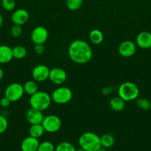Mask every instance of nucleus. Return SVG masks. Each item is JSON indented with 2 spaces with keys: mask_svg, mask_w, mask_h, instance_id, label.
Wrapping results in <instances>:
<instances>
[{
  "mask_svg": "<svg viewBox=\"0 0 151 151\" xmlns=\"http://www.w3.org/2000/svg\"><path fill=\"white\" fill-rule=\"evenodd\" d=\"M78 145L86 151H96L102 147L100 137L93 132H85L78 138Z\"/></svg>",
  "mask_w": 151,
  "mask_h": 151,
  "instance_id": "f03ea898",
  "label": "nucleus"
},
{
  "mask_svg": "<svg viewBox=\"0 0 151 151\" xmlns=\"http://www.w3.org/2000/svg\"><path fill=\"white\" fill-rule=\"evenodd\" d=\"M51 102V96L47 92L43 91H38L36 92L30 96L29 100L30 107L41 111L48 109Z\"/></svg>",
  "mask_w": 151,
  "mask_h": 151,
  "instance_id": "7ed1b4c3",
  "label": "nucleus"
},
{
  "mask_svg": "<svg viewBox=\"0 0 151 151\" xmlns=\"http://www.w3.org/2000/svg\"><path fill=\"white\" fill-rule=\"evenodd\" d=\"M1 0H0V5H1Z\"/></svg>",
  "mask_w": 151,
  "mask_h": 151,
  "instance_id": "c9c22d12",
  "label": "nucleus"
},
{
  "mask_svg": "<svg viewBox=\"0 0 151 151\" xmlns=\"http://www.w3.org/2000/svg\"><path fill=\"white\" fill-rule=\"evenodd\" d=\"M83 4V0H66L67 7L71 11L78 10Z\"/></svg>",
  "mask_w": 151,
  "mask_h": 151,
  "instance_id": "b1692460",
  "label": "nucleus"
},
{
  "mask_svg": "<svg viewBox=\"0 0 151 151\" xmlns=\"http://www.w3.org/2000/svg\"><path fill=\"white\" fill-rule=\"evenodd\" d=\"M89 38H90V41L93 44L98 45V44H100L103 41L104 35L101 30L98 29H94L90 31Z\"/></svg>",
  "mask_w": 151,
  "mask_h": 151,
  "instance_id": "6ab92c4d",
  "label": "nucleus"
},
{
  "mask_svg": "<svg viewBox=\"0 0 151 151\" xmlns=\"http://www.w3.org/2000/svg\"><path fill=\"white\" fill-rule=\"evenodd\" d=\"M3 77H4V72H3L2 69H1V67H0V81L2 80Z\"/></svg>",
  "mask_w": 151,
  "mask_h": 151,
  "instance_id": "2f4dec72",
  "label": "nucleus"
},
{
  "mask_svg": "<svg viewBox=\"0 0 151 151\" xmlns=\"http://www.w3.org/2000/svg\"><path fill=\"white\" fill-rule=\"evenodd\" d=\"M136 44L132 41H124L118 47V53L124 58H130L136 53Z\"/></svg>",
  "mask_w": 151,
  "mask_h": 151,
  "instance_id": "9b49d317",
  "label": "nucleus"
},
{
  "mask_svg": "<svg viewBox=\"0 0 151 151\" xmlns=\"http://www.w3.org/2000/svg\"><path fill=\"white\" fill-rule=\"evenodd\" d=\"M73 97V92L68 87L62 86L56 88L51 95L52 101L59 105L69 103Z\"/></svg>",
  "mask_w": 151,
  "mask_h": 151,
  "instance_id": "39448f33",
  "label": "nucleus"
},
{
  "mask_svg": "<svg viewBox=\"0 0 151 151\" xmlns=\"http://www.w3.org/2000/svg\"><path fill=\"white\" fill-rule=\"evenodd\" d=\"M1 4L3 9L6 11H12L16 7V1L15 0H1Z\"/></svg>",
  "mask_w": 151,
  "mask_h": 151,
  "instance_id": "bb28decb",
  "label": "nucleus"
},
{
  "mask_svg": "<svg viewBox=\"0 0 151 151\" xmlns=\"http://www.w3.org/2000/svg\"><path fill=\"white\" fill-rule=\"evenodd\" d=\"M34 52L36 55H42L44 53L45 47H44V44H35L34 46Z\"/></svg>",
  "mask_w": 151,
  "mask_h": 151,
  "instance_id": "c756f323",
  "label": "nucleus"
},
{
  "mask_svg": "<svg viewBox=\"0 0 151 151\" xmlns=\"http://www.w3.org/2000/svg\"><path fill=\"white\" fill-rule=\"evenodd\" d=\"M118 94L125 102L133 101L139 97V88L134 83L127 81L118 87Z\"/></svg>",
  "mask_w": 151,
  "mask_h": 151,
  "instance_id": "20e7f679",
  "label": "nucleus"
},
{
  "mask_svg": "<svg viewBox=\"0 0 151 151\" xmlns=\"http://www.w3.org/2000/svg\"><path fill=\"white\" fill-rule=\"evenodd\" d=\"M23 88L25 94H28L30 96L33 95L38 91V86H37L36 81H28L25 82L23 85Z\"/></svg>",
  "mask_w": 151,
  "mask_h": 151,
  "instance_id": "aec40b11",
  "label": "nucleus"
},
{
  "mask_svg": "<svg viewBox=\"0 0 151 151\" xmlns=\"http://www.w3.org/2000/svg\"><path fill=\"white\" fill-rule=\"evenodd\" d=\"M136 45L142 49L151 48V33L147 31L139 32L136 38Z\"/></svg>",
  "mask_w": 151,
  "mask_h": 151,
  "instance_id": "4468645a",
  "label": "nucleus"
},
{
  "mask_svg": "<svg viewBox=\"0 0 151 151\" xmlns=\"http://www.w3.org/2000/svg\"><path fill=\"white\" fill-rule=\"evenodd\" d=\"M30 38L35 44H44L48 38V31L44 27L38 26L33 29Z\"/></svg>",
  "mask_w": 151,
  "mask_h": 151,
  "instance_id": "6e6552de",
  "label": "nucleus"
},
{
  "mask_svg": "<svg viewBox=\"0 0 151 151\" xmlns=\"http://www.w3.org/2000/svg\"><path fill=\"white\" fill-rule=\"evenodd\" d=\"M23 32L22 26L20 25L14 24L10 29V33H11L12 36L15 37V38H18V37L21 36Z\"/></svg>",
  "mask_w": 151,
  "mask_h": 151,
  "instance_id": "cd10ccee",
  "label": "nucleus"
},
{
  "mask_svg": "<svg viewBox=\"0 0 151 151\" xmlns=\"http://www.w3.org/2000/svg\"><path fill=\"white\" fill-rule=\"evenodd\" d=\"M70 58L78 64H84L91 60L93 50L90 46L84 40L77 39L72 41L68 47Z\"/></svg>",
  "mask_w": 151,
  "mask_h": 151,
  "instance_id": "f257e3e1",
  "label": "nucleus"
},
{
  "mask_svg": "<svg viewBox=\"0 0 151 151\" xmlns=\"http://www.w3.org/2000/svg\"><path fill=\"white\" fill-rule=\"evenodd\" d=\"M50 70V69L45 65H37L32 70L33 78L37 82H44L49 78Z\"/></svg>",
  "mask_w": 151,
  "mask_h": 151,
  "instance_id": "9d476101",
  "label": "nucleus"
},
{
  "mask_svg": "<svg viewBox=\"0 0 151 151\" xmlns=\"http://www.w3.org/2000/svg\"><path fill=\"white\" fill-rule=\"evenodd\" d=\"M10 103H11L10 100H9V99H7L6 97H2V98L0 100V106H1L2 108L9 107L10 105Z\"/></svg>",
  "mask_w": 151,
  "mask_h": 151,
  "instance_id": "7c9ffc66",
  "label": "nucleus"
},
{
  "mask_svg": "<svg viewBox=\"0 0 151 151\" xmlns=\"http://www.w3.org/2000/svg\"><path fill=\"white\" fill-rule=\"evenodd\" d=\"M25 94L23 86L18 83H13L6 87L4 90V97L10 100L11 103L17 102L22 98Z\"/></svg>",
  "mask_w": 151,
  "mask_h": 151,
  "instance_id": "423d86ee",
  "label": "nucleus"
},
{
  "mask_svg": "<svg viewBox=\"0 0 151 151\" xmlns=\"http://www.w3.org/2000/svg\"><path fill=\"white\" fill-rule=\"evenodd\" d=\"M37 151H55V146L50 141L41 142L38 145Z\"/></svg>",
  "mask_w": 151,
  "mask_h": 151,
  "instance_id": "a878e982",
  "label": "nucleus"
},
{
  "mask_svg": "<svg viewBox=\"0 0 151 151\" xmlns=\"http://www.w3.org/2000/svg\"><path fill=\"white\" fill-rule=\"evenodd\" d=\"M25 117L27 121L30 125H35V124H41L44 116L42 111L30 107V109L27 110Z\"/></svg>",
  "mask_w": 151,
  "mask_h": 151,
  "instance_id": "ddd939ff",
  "label": "nucleus"
},
{
  "mask_svg": "<svg viewBox=\"0 0 151 151\" xmlns=\"http://www.w3.org/2000/svg\"><path fill=\"white\" fill-rule=\"evenodd\" d=\"M13 58V50L7 45H0V63H7Z\"/></svg>",
  "mask_w": 151,
  "mask_h": 151,
  "instance_id": "dca6fc26",
  "label": "nucleus"
},
{
  "mask_svg": "<svg viewBox=\"0 0 151 151\" xmlns=\"http://www.w3.org/2000/svg\"><path fill=\"white\" fill-rule=\"evenodd\" d=\"M12 50H13V58L18 59V60L25 58L27 55V53H28L26 48L21 45L16 46L13 48H12Z\"/></svg>",
  "mask_w": 151,
  "mask_h": 151,
  "instance_id": "4be33fe9",
  "label": "nucleus"
},
{
  "mask_svg": "<svg viewBox=\"0 0 151 151\" xmlns=\"http://www.w3.org/2000/svg\"><path fill=\"white\" fill-rule=\"evenodd\" d=\"M76 147L68 142H62L55 147V151H76Z\"/></svg>",
  "mask_w": 151,
  "mask_h": 151,
  "instance_id": "5701e85b",
  "label": "nucleus"
},
{
  "mask_svg": "<svg viewBox=\"0 0 151 151\" xmlns=\"http://www.w3.org/2000/svg\"><path fill=\"white\" fill-rule=\"evenodd\" d=\"M41 125L46 132L53 134L60 130L62 127V121L60 118L56 115L50 114L44 116Z\"/></svg>",
  "mask_w": 151,
  "mask_h": 151,
  "instance_id": "0eeeda50",
  "label": "nucleus"
},
{
  "mask_svg": "<svg viewBox=\"0 0 151 151\" xmlns=\"http://www.w3.org/2000/svg\"><path fill=\"white\" fill-rule=\"evenodd\" d=\"M45 132L44 128H43L41 124H35V125H31L29 128V135L34 138L38 139L44 134Z\"/></svg>",
  "mask_w": 151,
  "mask_h": 151,
  "instance_id": "a211bd4d",
  "label": "nucleus"
},
{
  "mask_svg": "<svg viewBox=\"0 0 151 151\" xmlns=\"http://www.w3.org/2000/svg\"><path fill=\"white\" fill-rule=\"evenodd\" d=\"M76 151H86L85 150H84V149H82V148H81V147H80L79 149H77L76 150Z\"/></svg>",
  "mask_w": 151,
  "mask_h": 151,
  "instance_id": "f704fd0d",
  "label": "nucleus"
},
{
  "mask_svg": "<svg viewBox=\"0 0 151 151\" xmlns=\"http://www.w3.org/2000/svg\"><path fill=\"white\" fill-rule=\"evenodd\" d=\"M2 24H3V17L2 16H1V13H0V28H1V26H2Z\"/></svg>",
  "mask_w": 151,
  "mask_h": 151,
  "instance_id": "473e14b6",
  "label": "nucleus"
},
{
  "mask_svg": "<svg viewBox=\"0 0 151 151\" xmlns=\"http://www.w3.org/2000/svg\"><path fill=\"white\" fill-rule=\"evenodd\" d=\"M39 143L38 139L29 136L22 140L21 143V150L22 151H37Z\"/></svg>",
  "mask_w": 151,
  "mask_h": 151,
  "instance_id": "2eb2a0df",
  "label": "nucleus"
},
{
  "mask_svg": "<svg viewBox=\"0 0 151 151\" xmlns=\"http://www.w3.org/2000/svg\"><path fill=\"white\" fill-rule=\"evenodd\" d=\"M96 151H107L106 150H105V148H104V147H101V148H99V149H98L97 150H96Z\"/></svg>",
  "mask_w": 151,
  "mask_h": 151,
  "instance_id": "72a5a7b5",
  "label": "nucleus"
},
{
  "mask_svg": "<svg viewBox=\"0 0 151 151\" xmlns=\"http://www.w3.org/2000/svg\"><path fill=\"white\" fill-rule=\"evenodd\" d=\"M30 15L28 10L25 9H17L11 15V21L14 24L22 25L25 24L29 20Z\"/></svg>",
  "mask_w": 151,
  "mask_h": 151,
  "instance_id": "f8f14e48",
  "label": "nucleus"
},
{
  "mask_svg": "<svg viewBox=\"0 0 151 151\" xmlns=\"http://www.w3.org/2000/svg\"><path fill=\"white\" fill-rule=\"evenodd\" d=\"M136 104L138 107L144 111H148L151 109V101L148 100L146 98H139L136 99Z\"/></svg>",
  "mask_w": 151,
  "mask_h": 151,
  "instance_id": "393cba45",
  "label": "nucleus"
},
{
  "mask_svg": "<svg viewBox=\"0 0 151 151\" xmlns=\"http://www.w3.org/2000/svg\"><path fill=\"white\" fill-rule=\"evenodd\" d=\"M68 75L62 68L55 67L50 70L48 79L56 85H62L66 81Z\"/></svg>",
  "mask_w": 151,
  "mask_h": 151,
  "instance_id": "1a4fd4ad",
  "label": "nucleus"
},
{
  "mask_svg": "<svg viewBox=\"0 0 151 151\" xmlns=\"http://www.w3.org/2000/svg\"><path fill=\"white\" fill-rule=\"evenodd\" d=\"M110 107L114 111H121L125 107V101L121 99L119 96L113 97L110 100L109 102Z\"/></svg>",
  "mask_w": 151,
  "mask_h": 151,
  "instance_id": "f3484780",
  "label": "nucleus"
},
{
  "mask_svg": "<svg viewBox=\"0 0 151 151\" xmlns=\"http://www.w3.org/2000/svg\"><path fill=\"white\" fill-rule=\"evenodd\" d=\"M100 139L102 147L105 149L111 147L112 146H113L114 143H115V139H114L113 136L110 134H103L102 137H100Z\"/></svg>",
  "mask_w": 151,
  "mask_h": 151,
  "instance_id": "412c9836",
  "label": "nucleus"
},
{
  "mask_svg": "<svg viewBox=\"0 0 151 151\" xmlns=\"http://www.w3.org/2000/svg\"><path fill=\"white\" fill-rule=\"evenodd\" d=\"M8 127V122L5 116L0 114V134H3L6 131Z\"/></svg>",
  "mask_w": 151,
  "mask_h": 151,
  "instance_id": "c85d7f7f",
  "label": "nucleus"
}]
</instances>
